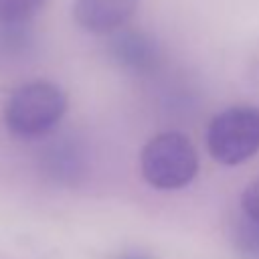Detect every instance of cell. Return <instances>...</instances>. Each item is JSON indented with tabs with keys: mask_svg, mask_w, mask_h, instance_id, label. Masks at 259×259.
I'll return each mask as SVG.
<instances>
[{
	"mask_svg": "<svg viewBox=\"0 0 259 259\" xmlns=\"http://www.w3.org/2000/svg\"><path fill=\"white\" fill-rule=\"evenodd\" d=\"M105 55L111 65L134 77L150 75L162 63V47L156 36L132 26H123L107 34Z\"/></svg>",
	"mask_w": 259,
	"mask_h": 259,
	"instance_id": "4",
	"label": "cell"
},
{
	"mask_svg": "<svg viewBox=\"0 0 259 259\" xmlns=\"http://www.w3.org/2000/svg\"><path fill=\"white\" fill-rule=\"evenodd\" d=\"M237 241L241 247V253H245L249 259L259 257V223L245 217V221L239 225Z\"/></svg>",
	"mask_w": 259,
	"mask_h": 259,
	"instance_id": "9",
	"label": "cell"
},
{
	"mask_svg": "<svg viewBox=\"0 0 259 259\" xmlns=\"http://www.w3.org/2000/svg\"><path fill=\"white\" fill-rule=\"evenodd\" d=\"M40 166L55 180L75 182L79 176H83L87 166L83 142L75 136L53 138L40 154Z\"/></svg>",
	"mask_w": 259,
	"mask_h": 259,
	"instance_id": "6",
	"label": "cell"
},
{
	"mask_svg": "<svg viewBox=\"0 0 259 259\" xmlns=\"http://www.w3.org/2000/svg\"><path fill=\"white\" fill-rule=\"evenodd\" d=\"M121 259H150V257H144V255H123Z\"/></svg>",
	"mask_w": 259,
	"mask_h": 259,
	"instance_id": "11",
	"label": "cell"
},
{
	"mask_svg": "<svg viewBox=\"0 0 259 259\" xmlns=\"http://www.w3.org/2000/svg\"><path fill=\"white\" fill-rule=\"evenodd\" d=\"M241 210L247 219L259 223V178L245 186L241 194Z\"/></svg>",
	"mask_w": 259,
	"mask_h": 259,
	"instance_id": "10",
	"label": "cell"
},
{
	"mask_svg": "<svg viewBox=\"0 0 259 259\" xmlns=\"http://www.w3.org/2000/svg\"><path fill=\"white\" fill-rule=\"evenodd\" d=\"M32 47L30 24H0V55L18 57Z\"/></svg>",
	"mask_w": 259,
	"mask_h": 259,
	"instance_id": "7",
	"label": "cell"
},
{
	"mask_svg": "<svg viewBox=\"0 0 259 259\" xmlns=\"http://www.w3.org/2000/svg\"><path fill=\"white\" fill-rule=\"evenodd\" d=\"M208 154L225 166H237L259 152V107L233 105L217 113L206 127Z\"/></svg>",
	"mask_w": 259,
	"mask_h": 259,
	"instance_id": "3",
	"label": "cell"
},
{
	"mask_svg": "<svg viewBox=\"0 0 259 259\" xmlns=\"http://www.w3.org/2000/svg\"><path fill=\"white\" fill-rule=\"evenodd\" d=\"M140 0H73V18L95 34H111L127 26Z\"/></svg>",
	"mask_w": 259,
	"mask_h": 259,
	"instance_id": "5",
	"label": "cell"
},
{
	"mask_svg": "<svg viewBox=\"0 0 259 259\" xmlns=\"http://www.w3.org/2000/svg\"><path fill=\"white\" fill-rule=\"evenodd\" d=\"M67 111L65 91L51 81L36 79L14 87L2 109L6 130L22 140L49 136Z\"/></svg>",
	"mask_w": 259,
	"mask_h": 259,
	"instance_id": "1",
	"label": "cell"
},
{
	"mask_svg": "<svg viewBox=\"0 0 259 259\" xmlns=\"http://www.w3.org/2000/svg\"><path fill=\"white\" fill-rule=\"evenodd\" d=\"M144 180L158 190H178L198 172V154L180 132H162L146 142L140 154Z\"/></svg>",
	"mask_w": 259,
	"mask_h": 259,
	"instance_id": "2",
	"label": "cell"
},
{
	"mask_svg": "<svg viewBox=\"0 0 259 259\" xmlns=\"http://www.w3.org/2000/svg\"><path fill=\"white\" fill-rule=\"evenodd\" d=\"M49 0H0V24H30Z\"/></svg>",
	"mask_w": 259,
	"mask_h": 259,
	"instance_id": "8",
	"label": "cell"
}]
</instances>
